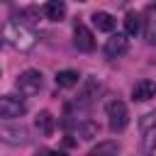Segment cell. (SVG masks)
<instances>
[{
  "label": "cell",
  "instance_id": "277c9868",
  "mask_svg": "<svg viewBox=\"0 0 156 156\" xmlns=\"http://www.w3.org/2000/svg\"><path fill=\"white\" fill-rule=\"evenodd\" d=\"M5 37L17 46V49H32L34 46V34L20 22H12V24H7V29H5Z\"/></svg>",
  "mask_w": 156,
  "mask_h": 156
},
{
  "label": "cell",
  "instance_id": "4fadbf2b",
  "mask_svg": "<svg viewBox=\"0 0 156 156\" xmlns=\"http://www.w3.org/2000/svg\"><path fill=\"white\" fill-rule=\"evenodd\" d=\"M76 132H78V136H80L83 141H90V139H95V136H98L100 127H98V122H93V119H83V122H78Z\"/></svg>",
  "mask_w": 156,
  "mask_h": 156
},
{
  "label": "cell",
  "instance_id": "ffe728a7",
  "mask_svg": "<svg viewBox=\"0 0 156 156\" xmlns=\"http://www.w3.org/2000/svg\"><path fill=\"white\" fill-rule=\"evenodd\" d=\"M0 46H2V39H0Z\"/></svg>",
  "mask_w": 156,
  "mask_h": 156
},
{
  "label": "cell",
  "instance_id": "ba28073f",
  "mask_svg": "<svg viewBox=\"0 0 156 156\" xmlns=\"http://www.w3.org/2000/svg\"><path fill=\"white\" fill-rule=\"evenodd\" d=\"M73 44H76L78 51H93L95 49V37H93V32L85 24H76V29H73Z\"/></svg>",
  "mask_w": 156,
  "mask_h": 156
},
{
  "label": "cell",
  "instance_id": "6da1fadb",
  "mask_svg": "<svg viewBox=\"0 0 156 156\" xmlns=\"http://www.w3.org/2000/svg\"><path fill=\"white\" fill-rule=\"evenodd\" d=\"M105 112H107L110 132L117 134V132H124V129H127V124H129V110H127V105H124L122 100H112V102H107Z\"/></svg>",
  "mask_w": 156,
  "mask_h": 156
},
{
  "label": "cell",
  "instance_id": "52a82bcc",
  "mask_svg": "<svg viewBox=\"0 0 156 156\" xmlns=\"http://www.w3.org/2000/svg\"><path fill=\"white\" fill-rule=\"evenodd\" d=\"M127 49H129L127 34H112V37L105 41V56H107V58H119L122 54H127Z\"/></svg>",
  "mask_w": 156,
  "mask_h": 156
},
{
  "label": "cell",
  "instance_id": "8fae6325",
  "mask_svg": "<svg viewBox=\"0 0 156 156\" xmlns=\"http://www.w3.org/2000/svg\"><path fill=\"white\" fill-rule=\"evenodd\" d=\"M141 24H144V20H141L134 10H129V12L124 15V34H127V37H136V34L141 32Z\"/></svg>",
  "mask_w": 156,
  "mask_h": 156
},
{
  "label": "cell",
  "instance_id": "2e32d148",
  "mask_svg": "<svg viewBox=\"0 0 156 156\" xmlns=\"http://www.w3.org/2000/svg\"><path fill=\"white\" fill-rule=\"evenodd\" d=\"M78 80H80V76L73 68H66V71L56 73V85L58 88H73V85H78Z\"/></svg>",
  "mask_w": 156,
  "mask_h": 156
},
{
  "label": "cell",
  "instance_id": "5bb4252c",
  "mask_svg": "<svg viewBox=\"0 0 156 156\" xmlns=\"http://www.w3.org/2000/svg\"><path fill=\"white\" fill-rule=\"evenodd\" d=\"M44 15H46L49 20H54V22L63 20V15H66V2H61V0H49V2L44 5Z\"/></svg>",
  "mask_w": 156,
  "mask_h": 156
},
{
  "label": "cell",
  "instance_id": "e0dca14e",
  "mask_svg": "<svg viewBox=\"0 0 156 156\" xmlns=\"http://www.w3.org/2000/svg\"><path fill=\"white\" fill-rule=\"evenodd\" d=\"M119 154V144L117 141H100L98 146L90 149L88 156H117Z\"/></svg>",
  "mask_w": 156,
  "mask_h": 156
},
{
  "label": "cell",
  "instance_id": "5b68a950",
  "mask_svg": "<svg viewBox=\"0 0 156 156\" xmlns=\"http://www.w3.org/2000/svg\"><path fill=\"white\" fill-rule=\"evenodd\" d=\"M0 141L12 144V146H20V144H27L29 141V132L22 124H2L0 127Z\"/></svg>",
  "mask_w": 156,
  "mask_h": 156
},
{
  "label": "cell",
  "instance_id": "7a4b0ae2",
  "mask_svg": "<svg viewBox=\"0 0 156 156\" xmlns=\"http://www.w3.org/2000/svg\"><path fill=\"white\" fill-rule=\"evenodd\" d=\"M139 134H141V149L146 154L156 151V110L139 117Z\"/></svg>",
  "mask_w": 156,
  "mask_h": 156
},
{
  "label": "cell",
  "instance_id": "7c38bea8",
  "mask_svg": "<svg viewBox=\"0 0 156 156\" xmlns=\"http://www.w3.org/2000/svg\"><path fill=\"white\" fill-rule=\"evenodd\" d=\"M34 124H37V129L44 134V136H51V132H54V115L49 112V110H41L39 115H37V119H34Z\"/></svg>",
  "mask_w": 156,
  "mask_h": 156
},
{
  "label": "cell",
  "instance_id": "ac0fdd59",
  "mask_svg": "<svg viewBox=\"0 0 156 156\" xmlns=\"http://www.w3.org/2000/svg\"><path fill=\"white\" fill-rule=\"evenodd\" d=\"M98 93H100V85H98V80H85V85H83V90H80V98H78V102H83V105H88V102H93L95 98H98Z\"/></svg>",
  "mask_w": 156,
  "mask_h": 156
},
{
  "label": "cell",
  "instance_id": "3957f363",
  "mask_svg": "<svg viewBox=\"0 0 156 156\" xmlns=\"http://www.w3.org/2000/svg\"><path fill=\"white\" fill-rule=\"evenodd\" d=\"M15 85H17L20 95H27V98H29V95H37V93L41 90V73L34 71V68H27V71H22V73L17 76Z\"/></svg>",
  "mask_w": 156,
  "mask_h": 156
},
{
  "label": "cell",
  "instance_id": "9a60e30c",
  "mask_svg": "<svg viewBox=\"0 0 156 156\" xmlns=\"http://www.w3.org/2000/svg\"><path fill=\"white\" fill-rule=\"evenodd\" d=\"M93 24H95L100 32H112V29H115V17H112L110 12L98 10V12H93Z\"/></svg>",
  "mask_w": 156,
  "mask_h": 156
},
{
  "label": "cell",
  "instance_id": "9c48e42d",
  "mask_svg": "<svg viewBox=\"0 0 156 156\" xmlns=\"http://www.w3.org/2000/svg\"><path fill=\"white\" fill-rule=\"evenodd\" d=\"M141 32L146 37L149 44L156 41V5H146L144 10V24H141Z\"/></svg>",
  "mask_w": 156,
  "mask_h": 156
},
{
  "label": "cell",
  "instance_id": "30bf717a",
  "mask_svg": "<svg viewBox=\"0 0 156 156\" xmlns=\"http://www.w3.org/2000/svg\"><path fill=\"white\" fill-rule=\"evenodd\" d=\"M154 95H156V83H154V80H149V78L139 80V83L132 88V98H134V100H139V102H146V100H151Z\"/></svg>",
  "mask_w": 156,
  "mask_h": 156
},
{
  "label": "cell",
  "instance_id": "d6986e66",
  "mask_svg": "<svg viewBox=\"0 0 156 156\" xmlns=\"http://www.w3.org/2000/svg\"><path fill=\"white\" fill-rule=\"evenodd\" d=\"M34 156H66L63 151H56V149H39Z\"/></svg>",
  "mask_w": 156,
  "mask_h": 156
},
{
  "label": "cell",
  "instance_id": "8992f818",
  "mask_svg": "<svg viewBox=\"0 0 156 156\" xmlns=\"http://www.w3.org/2000/svg\"><path fill=\"white\" fill-rule=\"evenodd\" d=\"M24 112H27L24 100H20L15 95H2L0 98V117L2 119H15V117H22Z\"/></svg>",
  "mask_w": 156,
  "mask_h": 156
}]
</instances>
